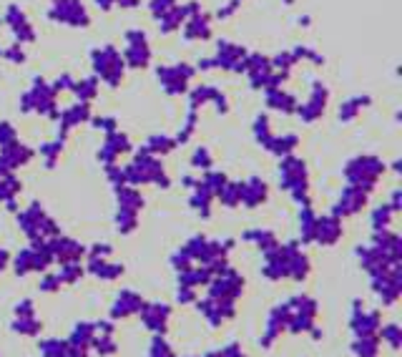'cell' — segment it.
I'll return each mask as SVG.
<instances>
[{
	"mask_svg": "<svg viewBox=\"0 0 402 357\" xmlns=\"http://www.w3.org/2000/svg\"><path fill=\"white\" fill-rule=\"evenodd\" d=\"M18 109L25 116L28 113H38V116H45L51 118V121H56L60 106H58V94L53 91L51 80L36 76L28 91H23L21 98H18Z\"/></svg>",
	"mask_w": 402,
	"mask_h": 357,
	"instance_id": "obj_1",
	"label": "cell"
},
{
	"mask_svg": "<svg viewBox=\"0 0 402 357\" xmlns=\"http://www.w3.org/2000/svg\"><path fill=\"white\" fill-rule=\"evenodd\" d=\"M91 68H93L96 78L109 88H118L126 78V63L121 58V51L113 43L91 48Z\"/></svg>",
	"mask_w": 402,
	"mask_h": 357,
	"instance_id": "obj_2",
	"label": "cell"
},
{
	"mask_svg": "<svg viewBox=\"0 0 402 357\" xmlns=\"http://www.w3.org/2000/svg\"><path fill=\"white\" fill-rule=\"evenodd\" d=\"M194 78H197V68H194V63H186V61L156 66V80H159L161 91L168 98H179V96L189 94L191 80Z\"/></svg>",
	"mask_w": 402,
	"mask_h": 357,
	"instance_id": "obj_3",
	"label": "cell"
},
{
	"mask_svg": "<svg viewBox=\"0 0 402 357\" xmlns=\"http://www.w3.org/2000/svg\"><path fill=\"white\" fill-rule=\"evenodd\" d=\"M45 18L51 23L66 25V28H88L91 25V13L83 6V0H51Z\"/></svg>",
	"mask_w": 402,
	"mask_h": 357,
	"instance_id": "obj_4",
	"label": "cell"
},
{
	"mask_svg": "<svg viewBox=\"0 0 402 357\" xmlns=\"http://www.w3.org/2000/svg\"><path fill=\"white\" fill-rule=\"evenodd\" d=\"M0 21H3V25H8L10 36H13V43H21V45L36 43V38H38L36 25L30 23L28 13H25L18 3H8L3 15H0Z\"/></svg>",
	"mask_w": 402,
	"mask_h": 357,
	"instance_id": "obj_5",
	"label": "cell"
},
{
	"mask_svg": "<svg viewBox=\"0 0 402 357\" xmlns=\"http://www.w3.org/2000/svg\"><path fill=\"white\" fill-rule=\"evenodd\" d=\"M327 103H329V88L322 83V80H312L309 83V94L307 98L302 103H297V111H294V116L302 118V124H315L317 118L324 116V111H327Z\"/></svg>",
	"mask_w": 402,
	"mask_h": 357,
	"instance_id": "obj_6",
	"label": "cell"
},
{
	"mask_svg": "<svg viewBox=\"0 0 402 357\" xmlns=\"http://www.w3.org/2000/svg\"><path fill=\"white\" fill-rule=\"evenodd\" d=\"M247 48L241 43H234L229 38H219L216 41V53H214V66L216 71H227V73H244V58H247Z\"/></svg>",
	"mask_w": 402,
	"mask_h": 357,
	"instance_id": "obj_7",
	"label": "cell"
},
{
	"mask_svg": "<svg viewBox=\"0 0 402 357\" xmlns=\"http://www.w3.org/2000/svg\"><path fill=\"white\" fill-rule=\"evenodd\" d=\"M186 96H189L191 111H199L212 103L214 109H216V113H229V96L219 86H214V83H199V86L189 88Z\"/></svg>",
	"mask_w": 402,
	"mask_h": 357,
	"instance_id": "obj_8",
	"label": "cell"
},
{
	"mask_svg": "<svg viewBox=\"0 0 402 357\" xmlns=\"http://www.w3.org/2000/svg\"><path fill=\"white\" fill-rule=\"evenodd\" d=\"M199 10H204L201 8V3L199 0H189V3H176L168 13L159 15L156 18V28H159L161 36H174V33H179L183 25V21L189 18V15L199 13Z\"/></svg>",
	"mask_w": 402,
	"mask_h": 357,
	"instance_id": "obj_9",
	"label": "cell"
},
{
	"mask_svg": "<svg viewBox=\"0 0 402 357\" xmlns=\"http://www.w3.org/2000/svg\"><path fill=\"white\" fill-rule=\"evenodd\" d=\"M181 38L183 43H204V41H212L214 38V23L212 15L206 10H199V13L189 15L181 25Z\"/></svg>",
	"mask_w": 402,
	"mask_h": 357,
	"instance_id": "obj_10",
	"label": "cell"
},
{
	"mask_svg": "<svg viewBox=\"0 0 402 357\" xmlns=\"http://www.w3.org/2000/svg\"><path fill=\"white\" fill-rule=\"evenodd\" d=\"M91 103H83V101H74L71 106H66V109H58V139L66 141L68 131H74L76 126L80 124H88L91 121Z\"/></svg>",
	"mask_w": 402,
	"mask_h": 357,
	"instance_id": "obj_11",
	"label": "cell"
},
{
	"mask_svg": "<svg viewBox=\"0 0 402 357\" xmlns=\"http://www.w3.org/2000/svg\"><path fill=\"white\" fill-rule=\"evenodd\" d=\"M382 169H385V166H382V164L375 159V156H362V159L352 161L350 169H347V176H350V179H355L359 186H362V184H365V186H372L370 182H375V179H377V174H380Z\"/></svg>",
	"mask_w": 402,
	"mask_h": 357,
	"instance_id": "obj_12",
	"label": "cell"
},
{
	"mask_svg": "<svg viewBox=\"0 0 402 357\" xmlns=\"http://www.w3.org/2000/svg\"><path fill=\"white\" fill-rule=\"evenodd\" d=\"M264 94V103H267V109L269 111H277V113H284V116H292L294 111H297V96L284 91L282 88H269V91H262Z\"/></svg>",
	"mask_w": 402,
	"mask_h": 357,
	"instance_id": "obj_13",
	"label": "cell"
},
{
	"mask_svg": "<svg viewBox=\"0 0 402 357\" xmlns=\"http://www.w3.org/2000/svg\"><path fill=\"white\" fill-rule=\"evenodd\" d=\"M121 58H124L126 68H131V71H144V68L151 66V61H154V51H151V43L124 45Z\"/></svg>",
	"mask_w": 402,
	"mask_h": 357,
	"instance_id": "obj_14",
	"label": "cell"
},
{
	"mask_svg": "<svg viewBox=\"0 0 402 357\" xmlns=\"http://www.w3.org/2000/svg\"><path fill=\"white\" fill-rule=\"evenodd\" d=\"M129 149H131V141H129V136H126V133H121L116 129V131L106 133V141H103L101 151H98V159H103L111 166V161H116L118 153H126Z\"/></svg>",
	"mask_w": 402,
	"mask_h": 357,
	"instance_id": "obj_15",
	"label": "cell"
},
{
	"mask_svg": "<svg viewBox=\"0 0 402 357\" xmlns=\"http://www.w3.org/2000/svg\"><path fill=\"white\" fill-rule=\"evenodd\" d=\"M370 103H372V96L370 94L350 96V98H344V101L339 103V109H337V118H339L342 124H350V121H355V118H357L359 113L370 106Z\"/></svg>",
	"mask_w": 402,
	"mask_h": 357,
	"instance_id": "obj_16",
	"label": "cell"
},
{
	"mask_svg": "<svg viewBox=\"0 0 402 357\" xmlns=\"http://www.w3.org/2000/svg\"><path fill=\"white\" fill-rule=\"evenodd\" d=\"M98 91H101V80L96 76H86V78H76L71 94L76 96V101L83 103H93L98 98Z\"/></svg>",
	"mask_w": 402,
	"mask_h": 357,
	"instance_id": "obj_17",
	"label": "cell"
},
{
	"mask_svg": "<svg viewBox=\"0 0 402 357\" xmlns=\"http://www.w3.org/2000/svg\"><path fill=\"white\" fill-rule=\"evenodd\" d=\"M0 156L8 161V166L13 169V166H23V164H28V161L33 159V151H30L25 144H18V141H15V144L5 146Z\"/></svg>",
	"mask_w": 402,
	"mask_h": 357,
	"instance_id": "obj_18",
	"label": "cell"
},
{
	"mask_svg": "<svg viewBox=\"0 0 402 357\" xmlns=\"http://www.w3.org/2000/svg\"><path fill=\"white\" fill-rule=\"evenodd\" d=\"M289 51H292V56H294V61H297V63H312L315 68H322L324 63H327V58H324L320 51H315V48H312V45H307V43L294 45V48H289Z\"/></svg>",
	"mask_w": 402,
	"mask_h": 357,
	"instance_id": "obj_19",
	"label": "cell"
},
{
	"mask_svg": "<svg viewBox=\"0 0 402 357\" xmlns=\"http://www.w3.org/2000/svg\"><path fill=\"white\" fill-rule=\"evenodd\" d=\"M297 144H300L297 133H282V136H271V141L267 144V149H269L271 153H277V156H287V153L292 151Z\"/></svg>",
	"mask_w": 402,
	"mask_h": 357,
	"instance_id": "obj_20",
	"label": "cell"
},
{
	"mask_svg": "<svg viewBox=\"0 0 402 357\" xmlns=\"http://www.w3.org/2000/svg\"><path fill=\"white\" fill-rule=\"evenodd\" d=\"M252 131H254V139L259 141L262 146H267L271 141V124H269V116L267 113H259V116L254 118V124H252Z\"/></svg>",
	"mask_w": 402,
	"mask_h": 357,
	"instance_id": "obj_21",
	"label": "cell"
},
{
	"mask_svg": "<svg viewBox=\"0 0 402 357\" xmlns=\"http://www.w3.org/2000/svg\"><path fill=\"white\" fill-rule=\"evenodd\" d=\"M176 146V139L171 136H164V133H156V136H148L146 146H144V151L148 153H168L171 149Z\"/></svg>",
	"mask_w": 402,
	"mask_h": 357,
	"instance_id": "obj_22",
	"label": "cell"
},
{
	"mask_svg": "<svg viewBox=\"0 0 402 357\" xmlns=\"http://www.w3.org/2000/svg\"><path fill=\"white\" fill-rule=\"evenodd\" d=\"M269 63H271V71H294L297 66V61H294L292 51H279L274 56H269Z\"/></svg>",
	"mask_w": 402,
	"mask_h": 357,
	"instance_id": "obj_23",
	"label": "cell"
},
{
	"mask_svg": "<svg viewBox=\"0 0 402 357\" xmlns=\"http://www.w3.org/2000/svg\"><path fill=\"white\" fill-rule=\"evenodd\" d=\"M3 61L8 63H13V66H25V61H28V53L23 48L21 43H10L3 48Z\"/></svg>",
	"mask_w": 402,
	"mask_h": 357,
	"instance_id": "obj_24",
	"label": "cell"
},
{
	"mask_svg": "<svg viewBox=\"0 0 402 357\" xmlns=\"http://www.w3.org/2000/svg\"><path fill=\"white\" fill-rule=\"evenodd\" d=\"M197 124H199V111L186 109V121H183V129L176 136V144H186L194 136V131H197Z\"/></svg>",
	"mask_w": 402,
	"mask_h": 357,
	"instance_id": "obj_25",
	"label": "cell"
},
{
	"mask_svg": "<svg viewBox=\"0 0 402 357\" xmlns=\"http://www.w3.org/2000/svg\"><path fill=\"white\" fill-rule=\"evenodd\" d=\"M241 197L249 206H256V202H262L267 197V189H264V182H252V186H244L241 189Z\"/></svg>",
	"mask_w": 402,
	"mask_h": 357,
	"instance_id": "obj_26",
	"label": "cell"
},
{
	"mask_svg": "<svg viewBox=\"0 0 402 357\" xmlns=\"http://www.w3.org/2000/svg\"><path fill=\"white\" fill-rule=\"evenodd\" d=\"M88 124L93 126L96 131H103V133H111L118 129V121L116 116H91V121Z\"/></svg>",
	"mask_w": 402,
	"mask_h": 357,
	"instance_id": "obj_27",
	"label": "cell"
},
{
	"mask_svg": "<svg viewBox=\"0 0 402 357\" xmlns=\"http://www.w3.org/2000/svg\"><path fill=\"white\" fill-rule=\"evenodd\" d=\"M176 3H179V0H146V8H148V13H151V18L156 21L159 15L168 13Z\"/></svg>",
	"mask_w": 402,
	"mask_h": 357,
	"instance_id": "obj_28",
	"label": "cell"
},
{
	"mask_svg": "<svg viewBox=\"0 0 402 357\" xmlns=\"http://www.w3.org/2000/svg\"><path fill=\"white\" fill-rule=\"evenodd\" d=\"M15 141H18V131H15V126L10 124V121H0V149L15 144Z\"/></svg>",
	"mask_w": 402,
	"mask_h": 357,
	"instance_id": "obj_29",
	"label": "cell"
},
{
	"mask_svg": "<svg viewBox=\"0 0 402 357\" xmlns=\"http://www.w3.org/2000/svg\"><path fill=\"white\" fill-rule=\"evenodd\" d=\"M76 83V76H71V73H60V76H56V78L51 80V86L56 94H66V91H71Z\"/></svg>",
	"mask_w": 402,
	"mask_h": 357,
	"instance_id": "obj_30",
	"label": "cell"
},
{
	"mask_svg": "<svg viewBox=\"0 0 402 357\" xmlns=\"http://www.w3.org/2000/svg\"><path fill=\"white\" fill-rule=\"evenodd\" d=\"M124 43L126 45H144V43H148V33L144 28H129L124 33Z\"/></svg>",
	"mask_w": 402,
	"mask_h": 357,
	"instance_id": "obj_31",
	"label": "cell"
},
{
	"mask_svg": "<svg viewBox=\"0 0 402 357\" xmlns=\"http://www.w3.org/2000/svg\"><path fill=\"white\" fill-rule=\"evenodd\" d=\"M241 3H244V0H227V3L216 10V18H219V21H229V18H234V15L241 10Z\"/></svg>",
	"mask_w": 402,
	"mask_h": 357,
	"instance_id": "obj_32",
	"label": "cell"
},
{
	"mask_svg": "<svg viewBox=\"0 0 402 357\" xmlns=\"http://www.w3.org/2000/svg\"><path fill=\"white\" fill-rule=\"evenodd\" d=\"M63 151V141H48V144L41 146V153L45 156V161H48V166H53V161H56V156Z\"/></svg>",
	"mask_w": 402,
	"mask_h": 357,
	"instance_id": "obj_33",
	"label": "cell"
},
{
	"mask_svg": "<svg viewBox=\"0 0 402 357\" xmlns=\"http://www.w3.org/2000/svg\"><path fill=\"white\" fill-rule=\"evenodd\" d=\"M194 166L199 169H206L209 164H212V153H209V149H197V153H194Z\"/></svg>",
	"mask_w": 402,
	"mask_h": 357,
	"instance_id": "obj_34",
	"label": "cell"
},
{
	"mask_svg": "<svg viewBox=\"0 0 402 357\" xmlns=\"http://www.w3.org/2000/svg\"><path fill=\"white\" fill-rule=\"evenodd\" d=\"M194 68H197V73H212V71H216L212 56H206V58H199L197 66H194Z\"/></svg>",
	"mask_w": 402,
	"mask_h": 357,
	"instance_id": "obj_35",
	"label": "cell"
},
{
	"mask_svg": "<svg viewBox=\"0 0 402 357\" xmlns=\"http://www.w3.org/2000/svg\"><path fill=\"white\" fill-rule=\"evenodd\" d=\"M96 10H101V13H111L113 8H116V3L113 0H93Z\"/></svg>",
	"mask_w": 402,
	"mask_h": 357,
	"instance_id": "obj_36",
	"label": "cell"
},
{
	"mask_svg": "<svg viewBox=\"0 0 402 357\" xmlns=\"http://www.w3.org/2000/svg\"><path fill=\"white\" fill-rule=\"evenodd\" d=\"M116 3V8H121V10H133V8L141 6V0H113Z\"/></svg>",
	"mask_w": 402,
	"mask_h": 357,
	"instance_id": "obj_37",
	"label": "cell"
},
{
	"mask_svg": "<svg viewBox=\"0 0 402 357\" xmlns=\"http://www.w3.org/2000/svg\"><path fill=\"white\" fill-rule=\"evenodd\" d=\"M297 25H300V28H309V25H312V15H297Z\"/></svg>",
	"mask_w": 402,
	"mask_h": 357,
	"instance_id": "obj_38",
	"label": "cell"
},
{
	"mask_svg": "<svg viewBox=\"0 0 402 357\" xmlns=\"http://www.w3.org/2000/svg\"><path fill=\"white\" fill-rule=\"evenodd\" d=\"M282 3H284V6H287V8H292V6H294V3H297V0H282Z\"/></svg>",
	"mask_w": 402,
	"mask_h": 357,
	"instance_id": "obj_39",
	"label": "cell"
},
{
	"mask_svg": "<svg viewBox=\"0 0 402 357\" xmlns=\"http://www.w3.org/2000/svg\"><path fill=\"white\" fill-rule=\"evenodd\" d=\"M0 58H3V48H0Z\"/></svg>",
	"mask_w": 402,
	"mask_h": 357,
	"instance_id": "obj_40",
	"label": "cell"
},
{
	"mask_svg": "<svg viewBox=\"0 0 402 357\" xmlns=\"http://www.w3.org/2000/svg\"><path fill=\"white\" fill-rule=\"evenodd\" d=\"M0 25H3V21H0Z\"/></svg>",
	"mask_w": 402,
	"mask_h": 357,
	"instance_id": "obj_41",
	"label": "cell"
}]
</instances>
